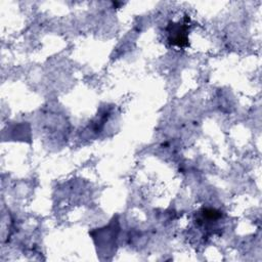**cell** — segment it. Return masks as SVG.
Returning a JSON list of instances; mask_svg holds the SVG:
<instances>
[{"label": "cell", "instance_id": "obj_1", "mask_svg": "<svg viewBox=\"0 0 262 262\" xmlns=\"http://www.w3.org/2000/svg\"><path fill=\"white\" fill-rule=\"evenodd\" d=\"M167 30L169 32V40L172 45H176L178 47H185L188 45L187 29L185 25L171 24Z\"/></svg>", "mask_w": 262, "mask_h": 262}]
</instances>
